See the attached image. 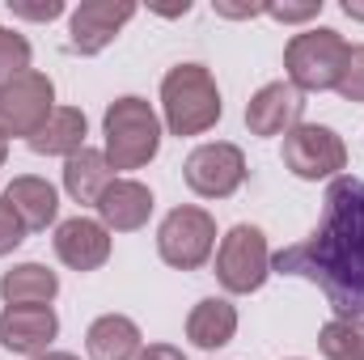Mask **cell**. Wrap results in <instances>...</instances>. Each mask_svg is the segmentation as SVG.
Returning a JSON list of instances; mask_svg holds the SVG:
<instances>
[{"label":"cell","mask_w":364,"mask_h":360,"mask_svg":"<svg viewBox=\"0 0 364 360\" xmlns=\"http://www.w3.org/2000/svg\"><path fill=\"white\" fill-rule=\"evenodd\" d=\"M110 162H106V153H97V149H81V153H73L68 162H64V191L77 199V203H93L97 208V199H102V191L110 186Z\"/></svg>","instance_id":"d6986e66"},{"label":"cell","mask_w":364,"mask_h":360,"mask_svg":"<svg viewBox=\"0 0 364 360\" xmlns=\"http://www.w3.org/2000/svg\"><path fill=\"white\" fill-rule=\"evenodd\" d=\"M246 182V157L237 144H199L186 157V186L203 199H229Z\"/></svg>","instance_id":"9c48e42d"},{"label":"cell","mask_w":364,"mask_h":360,"mask_svg":"<svg viewBox=\"0 0 364 360\" xmlns=\"http://www.w3.org/2000/svg\"><path fill=\"white\" fill-rule=\"evenodd\" d=\"M318 9H322V0H309V4H267V13L275 21H305V17H318Z\"/></svg>","instance_id":"484cf974"},{"label":"cell","mask_w":364,"mask_h":360,"mask_svg":"<svg viewBox=\"0 0 364 360\" xmlns=\"http://www.w3.org/2000/svg\"><path fill=\"white\" fill-rule=\"evenodd\" d=\"M0 199L21 216V225H26V229H47V225L55 221V212H60L55 186H51L47 179H34V174L13 179V182H9V191H4Z\"/></svg>","instance_id":"2e32d148"},{"label":"cell","mask_w":364,"mask_h":360,"mask_svg":"<svg viewBox=\"0 0 364 360\" xmlns=\"http://www.w3.org/2000/svg\"><path fill=\"white\" fill-rule=\"evenodd\" d=\"M352 47L339 38V30H305L288 43L284 51V68H288V81L296 90H335L339 77H343V64H348Z\"/></svg>","instance_id":"277c9868"},{"label":"cell","mask_w":364,"mask_h":360,"mask_svg":"<svg viewBox=\"0 0 364 360\" xmlns=\"http://www.w3.org/2000/svg\"><path fill=\"white\" fill-rule=\"evenodd\" d=\"M335 90L343 93L348 102H364V47H352V55H348L343 77H339Z\"/></svg>","instance_id":"603a6c76"},{"label":"cell","mask_w":364,"mask_h":360,"mask_svg":"<svg viewBox=\"0 0 364 360\" xmlns=\"http://www.w3.org/2000/svg\"><path fill=\"white\" fill-rule=\"evenodd\" d=\"M55 331H60V318L51 305H4V314H0V344L21 356L47 352Z\"/></svg>","instance_id":"7c38bea8"},{"label":"cell","mask_w":364,"mask_h":360,"mask_svg":"<svg viewBox=\"0 0 364 360\" xmlns=\"http://www.w3.org/2000/svg\"><path fill=\"white\" fill-rule=\"evenodd\" d=\"M301 110H305V93L296 90L292 81H272V85H263L250 97L246 127L255 136H288L301 123Z\"/></svg>","instance_id":"8fae6325"},{"label":"cell","mask_w":364,"mask_h":360,"mask_svg":"<svg viewBox=\"0 0 364 360\" xmlns=\"http://www.w3.org/2000/svg\"><path fill=\"white\" fill-rule=\"evenodd\" d=\"M102 132H106V162H110V170H140L161 149L157 110L144 97H136V93L110 102V110L102 119Z\"/></svg>","instance_id":"7a4b0ae2"},{"label":"cell","mask_w":364,"mask_h":360,"mask_svg":"<svg viewBox=\"0 0 364 360\" xmlns=\"http://www.w3.org/2000/svg\"><path fill=\"white\" fill-rule=\"evenodd\" d=\"M21 238H26V225H21V216L0 199V255H9V250H17L21 246Z\"/></svg>","instance_id":"d4e9b609"},{"label":"cell","mask_w":364,"mask_h":360,"mask_svg":"<svg viewBox=\"0 0 364 360\" xmlns=\"http://www.w3.org/2000/svg\"><path fill=\"white\" fill-rule=\"evenodd\" d=\"M136 360H186V356H182L174 344H149V348H144Z\"/></svg>","instance_id":"4316f807"},{"label":"cell","mask_w":364,"mask_h":360,"mask_svg":"<svg viewBox=\"0 0 364 360\" xmlns=\"http://www.w3.org/2000/svg\"><path fill=\"white\" fill-rule=\"evenodd\" d=\"M272 275V250L263 229L255 225H233L216 250V280L229 292H255Z\"/></svg>","instance_id":"8992f818"},{"label":"cell","mask_w":364,"mask_h":360,"mask_svg":"<svg viewBox=\"0 0 364 360\" xmlns=\"http://www.w3.org/2000/svg\"><path fill=\"white\" fill-rule=\"evenodd\" d=\"M272 268L314 280L339 318H364V179L339 174L331 182L322 225L305 242L279 250Z\"/></svg>","instance_id":"6da1fadb"},{"label":"cell","mask_w":364,"mask_h":360,"mask_svg":"<svg viewBox=\"0 0 364 360\" xmlns=\"http://www.w3.org/2000/svg\"><path fill=\"white\" fill-rule=\"evenodd\" d=\"M161 110L174 136H199L220 119V90L203 64H178L161 81Z\"/></svg>","instance_id":"3957f363"},{"label":"cell","mask_w":364,"mask_h":360,"mask_svg":"<svg viewBox=\"0 0 364 360\" xmlns=\"http://www.w3.org/2000/svg\"><path fill=\"white\" fill-rule=\"evenodd\" d=\"M26 68H30V43L21 34H13V30L0 26V81L4 77H17Z\"/></svg>","instance_id":"7402d4cb"},{"label":"cell","mask_w":364,"mask_h":360,"mask_svg":"<svg viewBox=\"0 0 364 360\" xmlns=\"http://www.w3.org/2000/svg\"><path fill=\"white\" fill-rule=\"evenodd\" d=\"M55 255L73 271H93L110 259V229L90 216H73L55 229Z\"/></svg>","instance_id":"4fadbf2b"},{"label":"cell","mask_w":364,"mask_h":360,"mask_svg":"<svg viewBox=\"0 0 364 360\" xmlns=\"http://www.w3.org/2000/svg\"><path fill=\"white\" fill-rule=\"evenodd\" d=\"M284 166L305 182L335 179V174L348 166V149H343V140H339L331 127L296 123V127L284 136Z\"/></svg>","instance_id":"ba28073f"},{"label":"cell","mask_w":364,"mask_h":360,"mask_svg":"<svg viewBox=\"0 0 364 360\" xmlns=\"http://www.w3.org/2000/svg\"><path fill=\"white\" fill-rule=\"evenodd\" d=\"M85 132H90V123H85V115L77 106H55L47 115V123L26 144L34 153H43V157H73V153L85 149Z\"/></svg>","instance_id":"9a60e30c"},{"label":"cell","mask_w":364,"mask_h":360,"mask_svg":"<svg viewBox=\"0 0 364 360\" xmlns=\"http://www.w3.org/2000/svg\"><path fill=\"white\" fill-rule=\"evenodd\" d=\"M149 212H153V191L136 179H114L102 191V199H97L102 225H106V229H119V233L140 229V225L149 221Z\"/></svg>","instance_id":"5bb4252c"},{"label":"cell","mask_w":364,"mask_h":360,"mask_svg":"<svg viewBox=\"0 0 364 360\" xmlns=\"http://www.w3.org/2000/svg\"><path fill=\"white\" fill-rule=\"evenodd\" d=\"M55 292H60V280L43 263H17L0 275V297L9 305H51Z\"/></svg>","instance_id":"ffe728a7"},{"label":"cell","mask_w":364,"mask_h":360,"mask_svg":"<svg viewBox=\"0 0 364 360\" xmlns=\"http://www.w3.org/2000/svg\"><path fill=\"white\" fill-rule=\"evenodd\" d=\"M4 157H9V140L0 136V166H4Z\"/></svg>","instance_id":"4dcf8cb0"},{"label":"cell","mask_w":364,"mask_h":360,"mask_svg":"<svg viewBox=\"0 0 364 360\" xmlns=\"http://www.w3.org/2000/svg\"><path fill=\"white\" fill-rule=\"evenodd\" d=\"M34 360H77V356H68V352H43V356H34Z\"/></svg>","instance_id":"f546056e"},{"label":"cell","mask_w":364,"mask_h":360,"mask_svg":"<svg viewBox=\"0 0 364 360\" xmlns=\"http://www.w3.org/2000/svg\"><path fill=\"white\" fill-rule=\"evenodd\" d=\"M85 348H90V360H136L144 352L140 327L123 314H102L85 335Z\"/></svg>","instance_id":"e0dca14e"},{"label":"cell","mask_w":364,"mask_h":360,"mask_svg":"<svg viewBox=\"0 0 364 360\" xmlns=\"http://www.w3.org/2000/svg\"><path fill=\"white\" fill-rule=\"evenodd\" d=\"M132 17H136V4L132 0H85L73 13V21H68V34H73L68 43L81 55H97Z\"/></svg>","instance_id":"30bf717a"},{"label":"cell","mask_w":364,"mask_h":360,"mask_svg":"<svg viewBox=\"0 0 364 360\" xmlns=\"http://www.w3.org/2000/svg\"><path fill=\"white\" fill-rule=\"evenodd\" d=\"M343 13H348V17H360V21H364V4H360V0H343Z\"/></svg>","instance_id":"f1b7e54d"},{"label":"cell","mask_w":364,"mask_h":360,"mask_svg":"<svg viewBox=\"0 0 364 360\" xmlns=\"http://www.w3.org/2000/svg\"><path fill=\"white\" fill-rule=\"evenodd\" d=\"M233 331H237V309H233L229 301H220V297L199 301V305L191 309V318H186V339H191L195 348H203V352L225 348V344L233 339Z\"/></svg>","instance_id":"ac0fdd59"},{"label":"cell","mask_w":364,"mask_h":360,"mask_svg":"<svg viewBox=\"0 0 364 360\" xmlns=\"http://www.w3.org/2000/svg\"><path fill=\"white\" fill-rule=\"evenodd\" d=\"M9 13L13 17H30V21H51L64 13L60 0H9Z\"/></svg>","instance_id":"cb8c5ba5"},{"label":"cell","mask_w":364,"mask_h":360,"mask_svg":"<svg viewBox=\"0 0 364 360\" xmlns=\"http://www.w3.org/2000/svg\"><path fill=\"white\" fill-rule=\"evenodd\" d=\"M51 102H55L51 77H43L34 68H26L17 77H4L0 81V136L4 140L9 136H26L30 140L47 123V115L55 110Z\"/></svg>","instance_id":"5b68a950"},{"label":"cell","mask_w":364,"mask_h":360,"mask_svg":"<svg viewBox=\"0 0 364 360\" xmlns=\"http://www.w3.org/2000/svg\"><path fill=\"white\" fill-rule=\"evenodd\" d=\"M326 360H364V318H331L318 335Z\"/></svg>","instance_id":"44dd1931"},{"label":"cell","mask_w":364,"mask_h":360,"mask_svg":"<svg viewBox=\"0 0 364 360\" xmlns=\"http://www.w3.org/2000/svg\"><path fill=\"white\" fill-rule=\"evenodd\" d=\"M216 246V221L203 212V208H174L161 229H157V250L170 268L178 271H195L208 263Z\"/></svg>","instance_id":"52a82bcc"},{"label":"cell","mask_w":364,"mask_h":360,"mask_svg":"<svg viewBox=\"0 0 364 360\" xmlns=\"http://www.w3.org/2000/svg\"><path fill=\"white\" fill-rule=\"evenodd\" d=\"M216 13H225V17H255V13H267V4H220L216 0Z\"/></svg>","instance_id":"83f0119b"}]
</instances>
